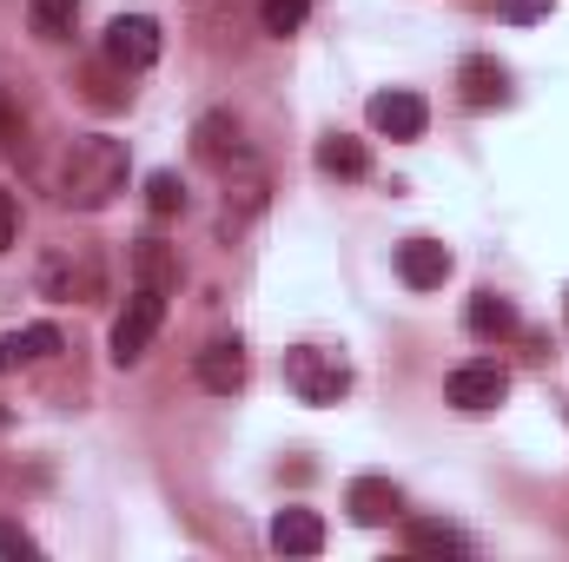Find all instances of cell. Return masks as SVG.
I'll return each mask as SVG.
<instances>
[{
    "label": "cell",
    "instance_id": "obj_1",
    "mask_svg": "<svg viewBox=\"0 0 569 562\" xmlns=\"http://www.w3.org/2000/svg\"><path fill=\"white\" fill-rule=\"evenodd\" d=\"M127 172H133L127 140H113V133H87V140H73L67 152H60L53 199H60L67 212H100V205H113V199L127 192Z\"/></svg>",
    "mask_w": 569,
    "mask_h": 562
},
{
    "label": "cell",
    "instance_id": "obj_2",
    "mask_svg": "<svg viewBox=\"0 0 569 562\" xmlns=\"http://www.w3.org/2000/svg\"><path fill=\"white\" fill-rule=\"evenodd\" d=\"M40 298H53V304H93L100 291H107V265H100V252L93 245H53L47 259H40Z\"/></svg>",
    "mask_w": 569,
    "mask_h": 562
},
{
    "label": "cell",
    "instance_id": "obj_3",
    "mask_svg": "<svg viewBox=\"0 0 569 562\" xmlns=\"http://www.w3.org/2000/svg\"><path fill=\"white\" fill-rule=\"evenodd\" d=\"M284 384L298 404H338L351 391V364L338 351H318V344H291L284 351Z\"/></svg>",
    "mask_w": 569,
    "mask_h": 562
},
{
    "label": "cell",
    "instance_id": "obj_4",
    "mask_svg": "<svg viewBox=\"0 0 569 562\" xmlns=\"http://www.w3.org/2000/svg\"><path fill=\"white\" fill-rule=\"evenodd\" d=\"M159 324H166V291H152V284H133L127 311L113 318V364H140L146 344L159 338Z\"/></svg>",
    "mask_w": 569,
    "mask_h": 562
},
{
    "label": "cell",
    "instance_id": "obj_5",
    "mask_svg": "<svg viewBox=\"0 0 569 562\" xmlns=\"http://www.w3.org/2000/svg\"><path fill=\"white\" fill-rule=\"evenodd\" d=\"M443 398L457 404V411H497L503 398H510V371L497 364V358H470V364H457L450 371V384H443Z\"/></svg>",
    "mask_w": 569,
    "mask_h": 562
},
{
    "label": "cell",
    "instance_id": "obj_6",
    "mask_svg": "<svg viewBox=\"0 0 569 562\" xmlns=\"http://www.w3.org/2000/svg\"><path fill=\"white\" fill-rule=\"evenodd\" d=\"M192 159L212 165V172H232V165H252V145H246V127L232 113H199L192 120Z\"/></svg>",
    "mask_w": 569,
    "mask_h": 562
},
{
    "label": "cell",
    "instance_id": "obj_7",
    "mask_svg": "<svg viewBox=\"0 0 569 562\" xmlns=\"http://www.w3.org/2000/svg\"><path fill=\"white\" fill-rule=\"evenodd\" d=\"M192 378H199L212 398H232V391H246L252 358H246V344H239V338H212V344L192 358Z\"/></svg>",
    "mask_w": 569,
    "mask_h": 562
},
{
    "label": "cell",
    "instance_id": "obj_8",
    "mask_svg": "<svg viewBox=\"0 0 569 562\" xmlns=\"http://www.w3.org/2000/svg\"><path fill=\"white\" fill-rule=\"evenodd\" d=\"M365 120H371V133H385V140H418L430 127V107L418 93L391 87V93H371V100H365Z\"/></svg>",
    "mask_w": 569,
    "mask_h": 562
},
{
    "label": "cell",
    "instance_id": "obj_9",
    "mask_svg": "<svg viewBox=\"0 0 569 562\" xmlns=\"http://www.w3.org/2000/svg\"><path fill=\"white\" fill-rule=\"evenodd\" d=\"M107 60H113L120 73H146V67L159 60V27H152L146 13H120V20L107 27Z\"/></svg>",
    "mask_w": 569,
    "mask_h": 562
},
{
    "label": "cell",
    "instance_id": "obj_10",
    "mask_svg": "<svg viewBox=\"0 0 569 562\" xmlns=\"http://www.w3.org/2000/svg\"><path fill=\"white\" fill-rule=\"evenodd\" d=\"M463 331H470L477 344H503V338H523V318H517V304H510L503 291H477V298L463 304Z\"/></svg>",
    "mask_w": 569,
    "mask_h": 562
},
{
    "label": "cell",
    "instance_id": "obj_11",
    "mask_svg": "<svg viewBox=\"0 0 569 562\" xmlns=\"http://www.w3.org/2000/svg\"><path fill=\"white\" fill-rule=\"evenodd\" d=\"M457 87H463V107H503L510 100V67L503 60H490V53H470L463 67H457Z\"/></svg>",
    "mask_w": 569,
    "mask_h": 562
},
{
    "label": "cell",
    "instance_id": "obj_12",
    "mask_svg": "<svg viewBox=\"0 0 569 562\" xmlns=\"http://www.w3.org/2000/svg\"><path fill=\"white\" fill-rule=\"evenodd\" d=\"M345 510H351V523L385 530V523L405 510V496H398V483H391V476H358V483L345 490Z\"/></svg>",
    "mask_w": 569,
    "mask_h": 562
},
{
    "label": "cell",
    "instance_id": "obj_13",
    "mask_svg": "<svg viewBox=\"0 0 569 562\" xmlns=\"http://www.w3.org/2000/svg\"><path fill=\"white\" fill-rule=\"evenodd\" d=\"M450 245H437V239H405L398 245V279L411 284V291H437V284L450 279Z\"/></svg>",
    "mask_w": 569,
    "mask_h": 562
},
{
    "label": "cell",
    "instance_id": "obj_14",
    "mask_svg": "<svg viewBox=\"0 0 569 562\" xmlns=\"http://www.w3.org/2000/svg\"><path fill=\"white\" fill-rule=\"evenodd\" d=\"M272 550L279 556H318L325 550V523H318V510H279L272 516Z\"/></svg>",
    "mask_w": 569,
    "mask_h": 562
},
{
    "label": "cell",
    "instance_id": "obj_15",
    "mask_svg": "<svg viewBox=\"0 0 569 562\" xmlns=\"http://www.w3.org/2000/svg\"><path fill=\"white\" fill-rule=\"evenodd\" d=\"M53 351H60V331L53 324H20V331L0 338V371H27V364H40Z\"/></svg>",
    "mask_w": 569,
    "mask_h": 562
},
{
    "label": "cell",
    "instance_id": "obj_16",
    "mask_svg": "<svg viewBox=\"0 0 569 562\" xmlns=\"http://www.w3.org/2000/svg\"><path fill=\"white\" fill-rule=\"evenodd\" d=\"M318 172H331V179H371V152L351 133H331V140H318Z\"/></svg>",
    "mask_w": 569,
    "mask_h": 562
},
{
    "label": "cell",
    "instance_id": "obj_17",
    "mask_svg": "<svg viewBox=\"0 0 569 562\" xmlns=\"http://www.w3.org/2000/svg\"><path fill=\"white\" fill-rule=\"evenodd\" d=\"M405 543H411V556H437V562H463L470 556V536L450 530V523H411Z\"/></svg>",
    "mask_w": 569,
    "mask_h": 562
},
{
    "label": "cell",
    "instance_id": "obj_18",
    "mask_svg": "<svg viewBox=\"0 0 569 562\" xmlns=\"http://www.w3.org/2000/svg\"><path fill=\"white\" fill-rule=\"evenodd\" d=\"M133 272H140V284H152V291H172V284H179V252H172L166 239H140V245H133Z\"/></svg>",
    "mask_w": 569,
    "mask_h": 562
},
{
    "label": "cell",
    "instance_id": "obj_19",
    "mask_svg": "<svg viewBox=\"0 0 569 562\" xmlns=\"http://www.w3.org/2000/svg\"><path fill=\"white\" fill-rule=\"evenodd\" d=\"M266 192H272V179H266L259 165H246V179H239V185H226V232H232V225H246L252 212H266Z\"/></svg>",
    "mask_w": 569,
    "mask_h": 562
},
{
    "label": "cell",
    "instance_id": "obj_20",
    "mask_svg": "<svg viewBox=\"0 0 569 562\" xmlns=\"http://www.w3.org/2000/svg\"><path fill=\"white\" fill-rule=\"evenodd\" d=\"M311 20V0H259V27L272 33V40H284V33H298Z\"/></svg>",
    "mask_w": 569,
    "mask_h": 562
},
{
    "label": "cell",
    "instance_id": "obj_21",
    "mask_svg": "<svg viewBox=\"0 0 569 562\" xmlns=\"http://www.w3.org/2000/svg\"><path fill=\"white\" fill-rule=\"evenodd\" d=\"M146 205H152V219L186 212V185H179V172H152V179H146Z\"/></svg>",
    "mask_w": 569,
    "mask_h": 562
},
{
    "label": "cell",
    "instance_id": "obj_22",
    "mask_svg": "<svg viewBox=\"0 0 569 562\" xmlns=\"http://www.w3.org/2000/svg\"><path fill=\"white\" fill-rule=\"evenodd\" d=\"M27 7H33L40 40H67L73 33V0H27Z\"/></svg>",
    "mask_w": 569,
    "mask_h": 562
},
{
    "label": "cell",
    "instance_id": "obj_23",
    "mask_svg": "<svg viewBox=\"0 0 569 562\" xmlns=\"http://www.w3.org/2000/svg\"><path fill=\"white\" fill-rule=\"evenodd\" d=\"M0 556H20V562H33L40 556V543L20 530V523H0Z\"/></svg>",
    "mask_w": 569,
    "mask_h": 562
},
{
    "label": "cell",
    "instance_id": "obj_24",
    "mask_svg": "<svg viewBox=\"0 0 569 562\" xmlns=\"http://www.w3.org/2000/svg\"><path fill=\"white\" fill-rule=\"evenodd\" d=\"M13 239H20V212H13V199L0 192V252H7Z\"/></svg>",
    "mask_w": 569,
    "mask_h": 562
},
{
    "label": "cell",
    "instance_id": "obj_25",
    "mask_svg": "<svg viewBox=\"0 0 569 562\" xmlns=\"http://www.w3.org/2000/svg\"><path fill=\"white\" fill-rule=\"evenodd\" d=\"M550 7H557V0H510L503 13H510V20H537V13H550Z\"/></svg>",
    "mask_w": 569,
    "mask_h": 562
},
{
    "label": "cell",
    "instance_id": "obj_26",
    "mask_svg": "<svg viewBox=\"0 0 569 562\" xmlns=\"http://www.w3.org/2000/svg\"><path fill=\"white\" fill-rule=\"evenodd\" d=\"M563 318H569V291H563Z\"/></svg>",
    "mask_w": 569,
    "mask_h": 562
},
{
    "label": "cell",
    "instance_id": "obj_27",
    "mask_svg": "<svg viewBox=\"0 0 569 562\" xmlns=\"http://www.w3.org/2000/svg\"><path fill=\"white\" fill-rule=\"evenodd\" d=\"M0 423H7V411H0Z\"/></svg>",
    "mask_w": 569,
    "mask_h": 562
}]
</instances>
